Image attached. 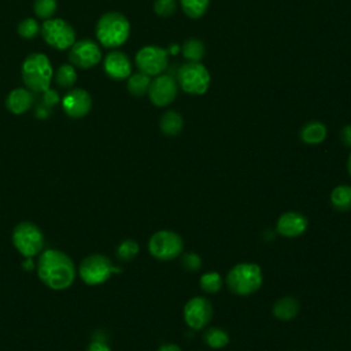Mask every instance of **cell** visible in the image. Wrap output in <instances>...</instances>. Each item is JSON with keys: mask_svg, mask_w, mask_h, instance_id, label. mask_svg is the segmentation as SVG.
I'll list each match as a JSON object with an SVG mask.
<instances>
[{"mask_svg": "<svg viewBox=\"0 0 351 351\" xmlns=\"http://www.w3.org/2000/svg\"><path fill=\"white\" fill-rule=\"evenodd\" d=\"M182 126H184L182 115L178 111H176V110H167L160 117L159 128H160L162 133L169 136V137L177 136L182 130Z\"/></svg>", "mask_w": 351, "mask_h": 351, "instance_id": "18", "label": "cell"}, {"mask_svg": "<svg viewBox=\"0 0 351 351\" xmlns=\"http://www.w3.org/2000/svg\"><path fill=\"white\" fill-rule=\"evenodd\" d=\"M130 33V23L125 15L117 11L106 12L96 25V36L100 44L107 48L122 45Z\"/></svg>", "mask_w": 351, "mask_h": 351, "instance_id": "3", "label": "cell"}, {"mask_svg": "<svg viewBox=\"0 0 351 351\" xmlns=\"http://www.w3.org/2000/svg\"><path fill=\"white\" fill-rule=\"evenodd\" d=\"M38 276L49 288L64 289L71 285L75 270L71 259L56 250H47L38 262Z\"/></svg>", "mask_w": 351, "mask_h": 351, "instance_id": "1", "label": "cell"}, {"mask_svg": "<svg viewBox=\"0 0 351 351\" xmlns=\"http://www.w3.org/2000/svg\"><path fill=\"white\" fill-rule=\"evenodd\" d=\"M104 71L110 78L117 81L129 78V75L132 74L130 59L123 52H110L104 59Z\"/></svg>", "mask_w": 351, "mask_h": 351, "instance_id": "15", "label": "cell"}, {"mask_svg": "<svg viewBox=\"0 0 351 351\" xmlns=\"http://www.w3.org/2000/svg\"><path fill=\"white\" fill-rule=\"evenodd\" d=\"M56 0H34L33 4L36 15L43 19H48L49 16H52L56 11Z\"/></svg>", "mask_w": 351, "mask_h": 351, "instance_id": "28", "label": "cell"}, {"mask_svg": "<svg viewBox=\"0 0 351 351\" xmlns=\"http://www.w3.org/2000/svg\"><path fill=\"white\" fill-rule=\"evenodd\" d=\"M200 288L207 293H215L222 288V277L217 271L204 273L200 277Z\"/></svg>", "mask_w": 351, "mask_h": 351, "instance_id": "27", "label": "cell"}, {"mask_svg": "<svg viewBox=\"0 0 351 351\" xmlns=\"http://www.w3.org/2000/svg\"><path fill=\"white\" fill-rule=\"evenodd\" d=\"M158 351H181V348L177 344L169 343V344H163L160 346V348Z\"/></svg>", "mask_w": 351, "mask_h": 351, "instance_id": "35", "label": "cell"}, {"mask_svg": "<svg viewBox=\"0 0 351 351\" xmlns=\"http://www.w3.org/2000/svg\"><path fill=\"white\" fill-rule=\"evenodd\" d=\"M53 70L49 59L40 52L30 53L22 63V80L29 90L45 92L49 89Z\"/></svg>", "mask_w": 351, "mask_h": 351, "instance_id": "2", "label": "cell"}, {"mask_svg": "<svg viewBox=\"0 0 351 351\" xmlns=\"http://www.w3.org/2000/svg\"><path fill=\"white\" fill-rule=\"evenodd\" d=\"M181 52L184 55V58L188 62H200L204 56L206 48L202 40L199 38H188L182 47H181Z\"/></svg>", "mask_w": 351, "mask_h": 351, "instance_id": "23", "label": "cell"}, {"mask_svg": "<svg viewBox=\"0 0 351 351\" xmlns=\"http://www.w3.org/2000/svg\"><path fill=\"white\" fill-rule=\"evenodd\" d=\"M12 241L16 250L25 256H33L43 248V234L40 229L29 222L19 223L12 233Z\"/></svg>", "mask_w": 351, "mask_h": 351, "instance_id": "10", "label": "cell"}, {"mask_svg": "<svg viewBox=\"0 0 351 351\" xmlns=\"http://www.w3.org/2000/svg\"><path fill=\"white\" fill-rule=\"evenodd\" d=\"M178 85L189 95H203L208 90L211 75L200 62H188L178 70Z\"/></svg>", "mask_w": 351, "mask_h": 351, "instance_id": "5", "label": "cell"}, {"mask_svg": "<svg viewBox=\"0 0 351 351\" xmlns=\"http://www.w3.org/2000/svg\"><path fill=\"white\" fill-rule=\"evenodd\" d=\"M149 84H151L149 75H147L141 71L134 73V74H130L128 78V90L130 95L140 97V96H144L145 93H148Z\"/></svg>", "mask_w": 351, "mask_h": 351, "instance_id": "22", "label": "cell"}, {"mask_svg": "<svg viewBox=\"0 0 351 351\" xmlns=\"http://www.w3.org/2000/svg\"><path fill=\"white\" fill-rule=\"evenodd\" d=\"M138 252V244L134 240H125L119 244L118 247V256L123 261H130L136 256V254Z\"/></svg>", "mask_w": 351, "mask_h": 351, "instance_id": "31", "label": "cell"}, {"mask_svg": "<svg viewBox=\"0 0 351 351\" xmlns=\"http://www.w3.org/2000/svg\"><path fill=\"white\" fill-rule=\"evenodd\" d=\"M33 104V95L25 88H16L11 90L5 99V106L12 114H23Z\"/></svg>", "mask_w": 351, "mask_h": 351, "instance_id": "17", "label": "cell"}, {"mask_svg": "<svg viewBox=\"0 0 351 351\" xmlns=\"http://www.w3.org/2000/svg\"><path fill=\"white\" fill-rule=\"evenodd\" d=\"M40 26L33 18H25L18 23V34L23 38H33L38 34Z\"/></svg>", "mask_w": 351, "mask_h": 351, "instance_id": "29", "label": "cell"}, {"mask_svg": "<svg viewBox=\"0 0 351 351\" xmlns=\"http://www.w3.org/2000/svg\"><path fill=\"white\" fill-rule=\"evenodd\" d=\"M181 263H182V266H184L186 270H189V271H196V270H199L200 266H202V259H200V256H199L197 254L189 252V254H185V255L182 256Z\"/></svg>", "mask_w": 351, "mask_h": 351, "instance_id": "32", "label": "cell"}, {"mask_svg": "<svg viewBox=\"0 0 351 351\" xmlns=\"http://www.w3.org/2000/svg\"><path fill=\"white\" fill-rule=\"evenodd\" d=\"M182 239L171 230H159L149 239V252L160 261H170L177 258L182 251Z\"/></svg>", "mask_w": 351, "mask_h": 351, "instance_id": "6", "label": "cell"}, {"mask_svg": "<svg viewBox=\"0 0 351 351\" xmlns=\"http://www.w3.org/2000/svg\"><path fill=\"white\" fill-rule=\"evenodd\" d=\"M330 203L337 211H348L351 208V186H336L330 193Z\"/></svg>", "mask_w": 351, "mask_h": 351, "instance_id": "21", "label": "cell"}, {"mask_svg": "<svg viewBox=\"0 0 351 351\" xmlns=\"http://www.w3.org/2000/svg\"><path fill=\"white\" fill-rule=\"evenodd\" d=\"M63 110L71 118H81L90 111L92 99L90 95L85 89H71L62 99Z\"/></svg>", "mask_w": 351, "mask_h": 351, "instance_id": "14", "label": "cell"}, {"mask_svg": "<svg viewBox=\"0 0 351 351\" xmlns=\"http://www.w3.org/2000/svg\"><path fill=\"white\" fill-rule=\"evenodd\" d=\"M204 341L210 348H223L229 343V335L221 328H210L204 333Z\"/></svg>", "mask_w": 351, "mask_h": 351, "instance_id": "25", "label": "cell"}, {"mask_svg": "<svg viewBox=\"0 0 351 351\" xmlns=\"http://www.w3.org/2000/svg\"><path fill=\"white\" fill-rule=\"evenodd\" d=\"M184 14L191 19L202 18L210 5V0H178Z\"/></svg>", "mask_w": 351, "mask_h": 351, "instance_id": "24", "label": "cell"}, {"mask_svg": "<svg viewBox=\"0 0 351 351\" xmlns=\"http://www.w3.org/2000/svg\"><path fill=\"white\" fill-rule=\"evenodd\" d=\"M213 317V306L208 299L195 296L189 299L184 307V318L189 328L199 330L206 326Z\"/></svg>", "mask_w": 351, "mask_h": 351, "instance_id": "12", "label": "cell"}, {"mask_svg": "<svg viewBox=\"0 0 351 351\" xmlns=\"http://www.w3.org/2000/svg\"><path fill=\"white\" fill-rule=\"evenodd\" d=\"M307 228V218L302 213H284L277 221V232L284 237H296Z\"/></svg>", "mask_w": 351, "mask_h": 351, "instance_id": "16", "label": "cell"}, {"mask_svg": "<svg viewBox=\"0 0 351 351\" xmlns=\"http://www.w3.org/2000/svg\"><path fill=\"white\" fill-rule=\"evenodd\" d=\"M56 84L62 88H71L77 81V71L71 64H62L56 71Z\"/></svg>", "mask_w": 351, "mask_h": 351, "instance_id": "26", "label": "cell"}, {"mask_svg": "<svg viewBox=\"0 0 351 351\" xmlns=\"http://www.w3.org/2000/svg\"><path fill=\"white\" fill-rule=\"evenodd\" d=\"M136 64L141 73L156 77L167 69L169 51L156 45L143 47L136 53Z\"/></svg>", "mask_w": 351, "mask_h": 351, "instance_id": "7", "label": "cell"}, {"mask_svg": "<svg viewBox=\"0 0 351 351\" xmlns=\"http://www.w3.org/2000/svg\"><path fill=\"white\" fill-rule=\"evenodd\" d=\"M70 62L81 69H89L96 66L101 59V51L99 45L92 40H80L70 47Z\"/></svg>", "mask_w": 351, "mask_h": 351, "instance_id": "13", "label": "cell"}, {"mask_svg": "<svg viewBox=\"0 0 351 351\" xmlns=\"http://www.w3.org/2000/svg\"><path fill=\"white\" fill-rule=\"evenodd\" d=\"M263 281L262 270L255 263H239L233 266L228 276L226 284L229 289L236 295H251L256 292Z\"/></svg>", "mask_w": 351, "mask_h": 351, "instance_id": "4", "label": "cell"}, {"mask_svg": "<svg viewBox=\"0 0 351 351\" xmlns=\"http://www.w3.org/2000/svg\"><path fill=\"white\" fill-rule=\"evenodd\" d=\"M178 8V0H155L154 11L156 15L167 18L173 15Z\"/></svg>", "mask_w": 351, "mask_h": 351, "instance_id": "30", "label": "cell"}, {"mask_svg": "<svg viewBox=\"0 0 351 351\" xmlns=\"http://www.w3.org/2000/svg\"><path fill=\"white\" fill-rule=\"evenodd\" d=\"M119 271L104 255H90L85 258L80 266V274L86 284L95 285L104 282L112 273Z\"/></svg>", "mask_w": 351, "mask_h": 351, "instance_id": "9", "label": "cell"}, {"mask_svg": "<svg viewBox=\"0 0 351 351\" xmlns=\"http://www.w3.org/2000/svg\"><path fill=\"white\" fill-rule=\"evenodd\" d=\"M88 351H111V350L107 347V344L104 341H93L89 346Z\"/></svg>", "mask_w": 351, "mask_h": 351, "instance_id": "34", "label": "cell"}, {"mask_svg": "<svg viewBox=\"0 0 351 351\" xmlns=\"http://www.w3.org/2000/svg\"><path fill=\"white\" fill-rule=\"evenodd\" d=\"M340 140L346 147L351 148V125H346L340 130Z\"/></svg>", "mask_w": 351, "mask_h": 351, "instance_id": "33", "label": "cell"}, {"mask_svg": "<svg viewBox=\"0 0 351 351\" xmlns=\"http://www.w3.org/2000/svg\"><path fill=\"white\" fill-rule=\"evenodd\" d=\"M178 92V82L169 74H159L151 80L148 96L154 106L166 107L174 101Z\"/></svg>", "mask_w": 351, "mask_h": 351, "instance_id": "11", "label": "cell"}, {"mask_svg": "<svg viewBox=\"0 0 351 351\" xmlns=\"http://www.w3.org/2000/svg\"><path fill=\"white\" fill-rule=\"evenodd\" d=\"M326 126L319 121H310L300 129V138L306 144H319L326 138Z\"/></svg>", "mask_w": 351, "mask_h": 351, "instance_id": "19", "label": "cell"}, {"mask_svg": "<svg viewBox=\"0 0 351 351\" xmlns=\"http://www.w3.org/2000/svg\"><path fill=\"white\" fill-rule=\"evenodd\" d=\"M41 34L47 44L56 49L70 48L75 43L74 29L63 19H47L41 26Z\"/></svg>", "mask_w": 351, "mask_h": 351, "instance_id": "8", "label": "cell"}, {"mask_svg": "<svg viewBox=\"0 0 351 351\" xmlns=\"http://www.w3.org/2000/svg\"><path fill=\"white\" fill-rule=\"evenodd\" d=\"M347 167H348V173H350V176H351V154H350V156H348V162H347Z\"/></svg>", "mask_w": 351, "mask_h": 351, "instance_id": "36", "label": "cell"}, {"mask_svg": "<svg viewBox=\"0 0 351 351\" xmlns=\"http://www.w3.org/2000/svg\"><path fill=\"white\" fill-rule=\"evenodd\" d=\"M299 313V302L292 296L278 299L273 306V314L281 321H289Z\"/></svg>", "mask_w": 351, "mask_h": 351, "instance_id": "20", "label": "cell"}]
</instances>
